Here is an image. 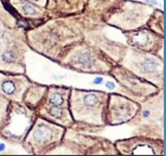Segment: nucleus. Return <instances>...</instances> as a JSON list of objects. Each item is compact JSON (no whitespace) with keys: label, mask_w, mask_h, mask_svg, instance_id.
<instances>
[{"label":"nucleus","mask_w":166,"mask_h":156,"mask_svg":"<svg viewBox=\"0 0 166 156\" xmlns=\"http://www.w3.org/2000/svg\"><path fill=\"white\" fill-rule=\"evenodd\" d=\"M106 87H108V88H111V89H112V88H114V84H113V82H106Z\"/></svg>","instance_id":"nucleus-9"},{"label":"nucleus","mask_w":166,"mask_h":156,"mask_svg":"<svg viewBox=\"0 0 166 156\" xmlns=\"http://www.w3.org/2000/svg\"><path fill=\"white\" fill-rule=\"evenodd\" d=\"M49 113L53 117H61V115H62V108L60 107V105H52V106L50 107Z\"/></svg>","instance_id":"nucleus-5"},{"label":"nucleus","mask_w":166,"mask_h":156,"mask_svg":"<svg viewBox=\"0 0 166 156\" xmlns=\"http://www.w3.org/2000/svg\"><path fill=\"white\" fill-rule=\"evenodd\" d=\"M77 63L83 65L84 67H89V66H91L92 63H93V59L90 54L88 53H81L79 54L77 57Z\"/></svg>","instance_id":"nucleus-1"},{"label":"nucleus","mask_w":166,"mask_h":156,"mask_svg":"<svg viewBox=\"0 0 166 156\" xmlns=\"http://www.w3.org/2000/svg\"><path fill=\"white\" fill-rule=\"evenodd\" d=\"M32 1H37V0H32Z\"/></svg>","instance_id":"nucleus-12"},{"label":"nucleus","mask_w":166,"mask_h":156,"mask_svg":"<svg viewBox=\"0 0 166 156\" xmlns=\"http://www.w3.org/2000/svg\"><path fill=\"white\" fill-rule=\"evenodd\" d=\"M2 60H4V62H8V63L13 62V60H14V54H13V52H11V51L4 52V53L2 54Z\"/></svg>","instance_id":"nucleus-6"},{"label":"nucleus","mask_w":166,"mask_h":156,"mask_svg":"<svg viewBox=\"0 0 166 156\" xmlns=\"http://www.w3.org/2000/svg\"><path fill=\"white\" fill-rule=\"evenodd\" d=\"M147 1H149V2H153V4H156L154 0H147Z\"/></svg>","instance_id":"nucleus-11"},{"label":"nucleus","mask_w":166,"mask_h":156,"mask_svg":"<svg viewBox=\"0 0 166 156\" xmlns=\"http://www.w3.org/2000/svg\"><path fill=\"white\" fill-rule=\"evenodd\" d=\"M102 78L101 77H98V78H95V82H93V84H101V82H102Z\"/></svg>","instance_id":"nucleus-8"},{"label":"nucleus","mask_w":166,"mask_h":156,"mask_svg":"<svg viewBox=\"0 0 166 156\" xmlns=\"http://www.w3.org/2000/svg\"><path fill=\"white\" fill-rule=\"evenodd\" d=\"M4 149V144H0V152H1V151H2Z\"/></svg>","instance_id":"nucleus-10"},{"label":"nucleus","mask_w":166,"mask_h":156,"mask_svg":"<svg viewBox=\"0 0 166 156\" xmlns=\"http://www.w3.org/2000/svg\"><path fill=\"white\" fill-rule=\"evenodd\" d=\"M23 12L25 14H35L36 9L35 7H33L32 4H24L23 6Z\"/></svg>","instance_id":"nucleus-7"},{"label":"nucleus","mask_w":166,"mask_h":156,"mask_svg":"<svg viewBox=\"0 0 166 156\" xmlns=\"http://www.w3.org/2000/svg\"><path fill=\"white\" fill-rule=\"evenodd\" d=\"M1 88H2V90H4V92L7 93V94H12V93L15 91L14 82H10V80H7V82H2Z\"/></svg>","instance_id":"nucleus-3"},{"label":"nucleus","mask_w":166,"mask_h":156,"mask_svg":"<svg viewBox=\"0 0 166 156\" xmlns=\"http://www.w3.org/2000/svg\"><path fill=\"white\" fill-rule=\"evenodd\" d=\"M50 102L52 103L53 105H61L63 103V98H62L60 93L54 92L50 98Z\"/></svg>","instance_id":"nucleus-4"},{"label":"nucleus","mask_w":166,"mask_h":156,"mask_svg":"<svg viewBox=\"0 0 166 156\" xmlns=\"http://www.w3.org/2000/svg\"><path fill=\"white\" fill-rule=\"evenodd\" d=\"M142 68L147 73H153V72L156 71L157 64L153 59H149L148 57V59H145L143 62H142Z\"/></svg>","instance_id":"nucleus-2"}]
</instances>
